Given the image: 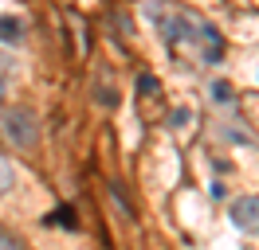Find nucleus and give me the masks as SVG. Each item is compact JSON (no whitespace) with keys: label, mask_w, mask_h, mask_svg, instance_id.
<instances>
[{"label":"nucleus","mask_w":259,"mask_h":250,"mask_svg":"<svg viewBox=\"0 0 259 250\" xmlns=\"http://www.w3.org/2000/svg\"><path fill=\"white\" fill-rule=\"evenodd\" d=\"M24 24L20 20H0V39H8V43H20V35H24Z\"/></svg>","instance_id":"obj_4"},{"label":"nucleus","mask_w":259,"mask_h":250,"mask_svg":"<svg viewBox=\"0 0 259 250\" xmlns=\"http://www.w3.org/2000/svg\"><path fill=\"white\" fill-rule=\"evenodd\" d=\"M200 39H204V62H220V55H224L220 35H216L212 28H200Z\"/></svg>","instance_id":"obj_3"},{"label":"nucleus","mask_w":259,"mask_h":250,"mask_svg":"<svg viewBox=\"0 0 259 250\" xmlns=\"http://www.w3.org/2000/svg\"><path fill=\"white\" fill-rule=\"evenodd\" d=\"M0 133L20 145V149H32L35 141H39V125H35V113L32 109H0Z\"/></svg>","instance_id":"obj_1"},{"label":"nucleus","mask_w":259,"mask_h":250,"mask_svg":"<svg viewBox=\"0 0 259 250\" xmlns=\"http://www.w3.org/2000/svg\"><path fill=\"white\" fill-rule=\"evenodd\" d=\"M138 90H142V94H153V90H157V78L142 75V78H138Z\"/></svg>","instance_id":"obj_9"},{"label":"nucleus","mask_w":259,"mask_h":250,"mask_svg":"<svg viewBox=\"0 0 259 250\" xmlns=\"http://www.w3.org/2000/svg\"><path fill=\"white\" fill-rule=\"evenodd\" d=\"M8 188H12V168H8V160L0 156V196H4Z\"/></svg>","instance_id":"obj_6"},{"label":"nucleus","mask_w":259,"mask_h":250,"mask_svg":"<svg viewBox=\"0 0 259 250\" xmlns=\"http://www.w3.org/2000/svg\"><path fill=\"white\" fill-rule=\"evenodd\" d=\"M232 223L240 231H255L259 234V200L255 196H243V200L232 203Z\"/></svg>","instance_id":"obj_2"},{"label":"nucleus","mask_w":259,"mask_h":250,"mask_svg":"<svg viewBox=\"0 0 259 250\" xmlns=\"http://www.w3.org/2000/svg\"><path fill=\"white\" fill-rule=\"evenodd\" d=\"M0 250H20V242H16L8 231H4V227H0Z\"/></svg>","instance_id":"obj_8"},{"label":"nucleus","mask_w":259,"mask_h":250,"mask_svg":"<svg viewBox=\"0 0 259 250\" xmlns=\"http://www.w3.org/2000/svg\"><path fill=\"white\" fill-rule=\"evenodd\" d=\"M0 98H4V78H0Z\"/></svg>","instance_id":"obj_10"},{"label":"nucleus","mask_w":259,"mask_h":250,"mask_svg":"<svg viewBox=\"0 0 259 250\" xmlns=\"http://www.w3.org/2000/svg\"><path fill=\"white\" fill-rule=\"evenodd\" d=\"M212 98L216 102H232V86L228 82H212Z\"/></svg>","instance_id":"obj_7"},{"label":"nucleus","mask_w":259,"mask_h":250,"mask_svg":"<svg viewBox=\"0 0 259 250\" xmlns=\"http://www.w3.org/2000/svg\"><path fill=\"white\" fill-rule=\"evenodd\" d=\"M51 223H59V227H75V211H71V207H59V211H51Z\"/></svg>","instance_id":"obj_5"}]
</instances>
